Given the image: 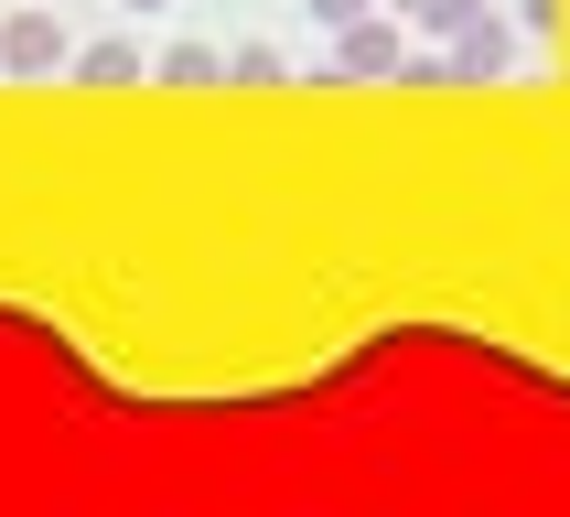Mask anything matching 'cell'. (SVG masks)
<instances>
[{
  "label": "cell",
  "mask_w": 570,
  "mask_h": 517,
  "mask_svg": "<svg viewBox=\"0 0 570 517\" xmlns=\"http://www.w3.org/2000/svg\"><path fill=\"white\" fill-rule=\"evenodd\" d=\"M495 65H507V32L474 22V32H463V76H495Z\"/></svg>",
  "instance_id": "cell-3"
},
{
  "label": "cell",
  "mask_w": 570,
  "mask_h": 517,
  "mask_svg": "<svg viewBox=\"0 0 570 517\" xmlns=\"http://www.w3.org/2000/svg\"><path fill=\"white\" fill-rule=\"evenodd\" d=\"M313 11H323V22H355V11H366V0H313Z\"/></svg>",
  "instance_id": "cell-5"
},
{
  "label": "cell",
  "mask_w": 570,
  "mask_h": 517,
  "mask_svg": "<svg viewBox=\"0 0 570 517\" xmlns=\"http://www.w3.org/2000/svg\"><path fill=\"white\" fill-rule=\"evenodd\" d=\"M410 11H420L431 32H463V22H474V0H410Z\"/></svg>",
  "instance_id": "cell-4"
},
{
  "label": "cell",
  "mask_w": 570,
  "mask_h": 517,
  "mask_svg": "<svg viewBox=\"0 0 570 517\" xmlns=\"http://www.w3.org/2000/svg\"><path fill=\"white\" fill-rule=\"evenodd\" d=\"M0 55H11V65H55V22H32V11H22V22H11V43H0Z\"/></svg>",
  "instance_id": "cell-1"
},
{
  "label": "cell",
  "mask_w": 570,
  "mask_h": 517,
  "mask_svg": "<svg viewBox=\"0 0 570 517\" xmlns=\"http://www.w3.org/2000/svg\"><path fill=\"white\" fill-rule=\"evenodd\" d=\"M345 65H366V76H377V65H399V32H377V22H355V32H345Z\"/></svg>",
  "instance_id": "cell-2"
}]
</instances>
